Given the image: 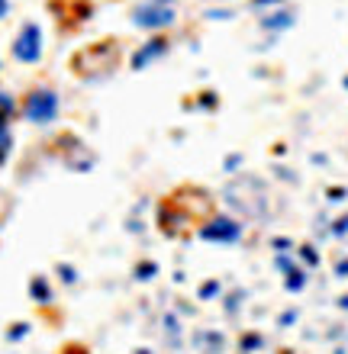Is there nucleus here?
I'll list each match as a JSON object with an SVG mask.
<instances>
[{
	"instance_id": "nucleus-15",
	"label": "nucleus",
	"mask_w": 348,
	"mask_h": 354,
	"mask_svg": "<svg viewBox=\"0 0 348 354\" xmlns=\"http://www.w3.org/2000/svg\"><path fill=\"white\" fill-rule=\"evenodd\" d=\"M55 270H58V277H62V283H77V270L71 268V264H65V261H62Z\"/></svg>"
},
{
	"instance_id": "nucleus-7",
	"label": "nucleus",
	"mask_w": 348,
	"mask_h": 354,
	"mask_svg": "<svg viewBox=\"0 0 348 354\" xmlns=\"http://www.w3.org/2000/svg\"><path fill=\"white\" fill-rule=\"evenodd\" d=\"M291 26H293L291 10H274V13L262 17V29H268V32H284V29H291Z\"/></svg>"
},
{
	"instance_id": "nucleus-6",
	"label": "nucleus",
	"mask_w": 348,
	"mask_h": 354,
	"mask_svg": "<svg viewBox=\"0 0 348 354\" xmlns=\"http://www.w3.org/2000/svg\"><path fill=\"white\" fill-rule=\"evenodd\" d=\"M29 299H33L36 306H48V303L55 299V290H52L46 274H36V277L29 280Z\"/></svg>"
},
{
	"instance_id": "nucleus-16",
	"label": "nucleus",
	"mask_w": 348,
	"mask_h": 354,
	"mask_svg": "<svg viewBox=\"0 0 348 354\" xmlns=\"http://www.w3.org/2000/svg\"><path fill=\"white\" fill-rule=\"evenodd\" d=\"M300 261L306 264V268H316V264H320V254L313 252V245H303L300 248Z\"/></svg>"
},
{
	"instance_id": "nucleus-9",
	"label": "nucleus",
	"mask_w": 348,
	"mask_h": 354,
	"mask_svg": "<svg viewBox=\"0 0 348 354\" xmlns=\"http://www.w3.org/2000/svg\"><path fill=\"white\" fill-rule=\"evenodd\" d=\"M17 113H19L17 97H13V93H7V91H0V122H10Z\"/></svg>"
},
{
	"instance_id": "nucleus-19",
	"label": "nucleus",
	"mask_w": 348,
	"mask_h": 354,
	"mask_svg": "<svg viewBox=\"0 0 348 354\" xmlns=\"http://www.w3.org/2000/svg\"><path fill=\"white\" fill-rule=\"evenodd\" d=\"M332 235H348V216H342L339 223L332 225Z\"/></svg>"
},
{
	"instance_id": "nucleus-18",
	"label": "nucleus",
	"mask_w": 348,
	"mask_h": 354,
	"mask_svg": "<svg viewBox=\"0 0 348 354\" xmlns=\"http://www.w3.org/2000/svg\"><path fill=\"white\" fill-rule=\"evenodd\" d=\"M239 165H242V155H229V158L223 161V168H226L229 174H235V168H239Z\"/></svg>"
},
{
	"instance_id": "nucleus-1",
	"label": "nucleus",
	"mask_w": 348,
	"mask_h": 354,
	"mask_svg": "<svg viewBox=\"0 0 348 354\" xmlns=\"http://www.w3.org/2000/svg\"><path fill=\"white\" fill-rule=\"evenodd\" d=\"M19 113H23V120L33 122V126H52L58 120V113H62V97H58L52 87L39 84L33 91H26L23 103H19Z\"/></svg>"
},
{
	"instance_id": "nucleus-21",
	"label": "nucleus",
	"mask_w": 348,
	"mask_h": 354,
	"mask_svg": "<svg viewBox=\"0 0 348 354\" xmlns=\"http://www.w3.org/2000/svg\"><path fill=\"white\" fill-rule=\"evenodd\" d=\"M284 0H252V7H281Z\"/></svg>"
},
{
	"instance_id": "nucleus-25",
	"label": "nucleus",
	"mask_w": 348,
	"mask_h": 354,
	"mask_svg": "<svg viewBox=\"0 0 348 354\" xmlns=\"http://www.w3.org/2000/svg\"><path fill=\"white\" fill-rule=\"evenodd\" d=\"M152 3H161V7H174L178 0H152Z\"/></svg>"
},
{
	"instance_id": "nucleus-20",
	"label": "nucleus",
	"mask_w": 348,
	"mask_h": 354,
	"mask_svg": "<svg viewBox=\"0 0 348 354\" xmlns=\"http://www.w3.org/2000/svg\"><path fill=\"white\" fill-rule=\"evenodd\" d=\"M181 322H178V316H171V313H168V316H165V328H168V332H174V335H178V332H181Z\"/></svg>"
},
{
	"instance_id": "nucleus-26",
	"label": "nucleus",
	"mask_w": 348,
	"mask_h": 354,
	"mask_svg": "<svg viewBox=\"0 0 348 354\" xmlns=\"http://www.w3.org/2000/svg\"><path fill=\"white\" fill-rule=\"evenodd\" d=\"M342 84H345V91H348V77H345V81H342Z\"/></svg>"
},
{
	"instance_id": "nucleus-23",
	"label": "nucleus",
	"mask_w": 348,
	"mask_h": 354,
	"mask_svg": "<svg viewBox=\"0 0 348 354\" xmlns=\"http://www.w3.org/2000/svg\"><path fill=\"white\" fill-rule=\"evenodd\" d=\"M329 200H345V187H332V190H329Z\"/></svg>"
},
{
	"instance_id": "nucleus-2",
	"label": "nucleus",
	"mask_w": 348,
	"mask_h": 354,
	"mask_svg": "<svg viewBox=\"0 0 348 354\" xmlns=\"http://www.w3.org/2000/svg\"><path fill=\"white\" fill-rule=\"evenodd\" d=\"M42 52H46V32H42L39 23L26 19V23L17 29L13 42H10V55L17 58L19 65H39V62H42Z\"/></svg>"
},
{
	"instance_id": "nucleus-24",
	"label": "nucleus",
	"mask_w": 348,
	"mask_h": 354,
	"mask_svg": "<svg viewBox=\"0 0 348 354\" xmlns=\"http://www.w3.org/2000/svg\"><path fill=\"white\" fill-rule=\"evenodd\" d=\"M10 17V0H0V19Z\"/></svg>"
},
{
	"instance_id": "nucleus-13",
	"label": "nucleus",
	"mask_w": 348,
	"mask_h": 354,
	"mask_svg": "<svg viewBox=\"0 0 348 354\" xmlns=\"http://www.w3.org/2000/svg\"><path fill=\"white\" fill-rule=\"evenodd\" d=\"M217 103H219L217 91H203L197 97V110H217Z\"/></svg>"
},
{
	"instance_id": "nucleus-14",
	"label": "nucleus",
	"mask_w": 348,
	"mask_h": 354,
	"mask_svg": "<svg viewBox=\"0 0 348 354\" xmlns=\"http://www.w3.org/2000/svg\"><path fill=\"white\" fill-rule=\"evenodd\" d=\"M29 335V322H17L13 328H7V342H23Z\"/></svg>"
},
{
	"instance_id": "nucleus-4",
	"label": "nucleus",
	"mask_w": 348,
	"mask_h": 354,
	"mask_svg": "<svg viewBox=\"0 0 348 354\" xmlns=\"http://www.w3.org/2000/svg\"><path fill=\"white\" fill-rule=\"evenodd\" d=\"M200 239L210 245H235L242 239V223L232 216H213L210 223L200 225Z\"/></svg>"
},
{
	"instance_id": "nucleus-8",
	"label": "nucleus",
	"mask_w": 348,
	"mask_h": 354,
	"mask_svg": "<svg viewBox=\"0 0 348 354\" xmlns=\"http://www.w3.org/2000/svg\"><path fill=\"white\" fill-rule=\"evenodd\" d=\"M10 155H13V129L10 122H0V168L7 165Z\"/></svg>"
},
{
	"instance_id": "nucleus-3",
	"label": "nucleus",
	"mask_w": 348,
	"mask_h": 354,
	"mask_svg": "<svg viewBox=\"0 0 348 354\" xmlns=\"http://www.w3.org/2000/svg\"><path fill=\"white\" fill-rule=\"evenodd\" d=\"M129 19L136 29H145L152 36H158L165 29H171L178 23V10L174 7H161V3H152V0H142L129 10Z\"/></svg>"
},
{
	"instance_id": "nucleus-11",
	"label": "nucleus",
	"mask_w": 348,
	"mask_h": 354,
	"mask_svg": "<svg viewBox=\"0 0 348 354\" xmlns=\"http://www.w3.org/2000/svg\"><path fill=\"white\" fill-rule=\"evenodd\" d=\"M284 287L291 290V293H300V290L306 287V270H303V268H293L291 274H284Z\"/></svg>"
},
{
	"instance_id": "nucleus-12",
	"label": "nucleus",
	"mask_w": 348,
	"mask_h": 354,
	"mask_svg": "<svg viewBox=\"0 0 348 354\" xmlns=\"http://www.w3.org/2000/svg\"><path fill=\"white\" fill-rule=\"evenodd\" d=\"M219 280H207V283H200V290H197V297L200 299H217L219 297Z\"/></svg>"
},
{
	"instance_id": "nucleus-5",
	"label": "nucleus",
	"mask_w": 348,
	"mask_h": 354,
	"mask_svg": "<svg viewBox=\"0 0 348 354\" xmlns=\"http://www.w3.org/2000/svg\"><path fill=\"white\" fill-rule=\"evenodd\" d=\"M168 48H171V39L168 36H149L129 55V68H132V71H145V68H152L155 62H161V58L168 55Z\"/></svg>"
},
{
	"instance_id": "nucleus-22",
	"label": "nucleus",
	"mask_w": 348,
	"mask_h": 354,
	"mask_svg": "<svg viewBox=\"0 0 348 354\" xmlns=\"http://www.w3.org/2000/svg\"><path fill=\"white\" fill-rule=\"evenodd\" d=\"M336 274H339V277H348V258L336 261Z\"/></svg>"
},
{
	"instance_id": "nucleus-17",
	"label": "nucleus",
	"mask_w": 348,
	"mask_h": 354,
	"mask_svg": "<svg viewBox=\"0 0 348 354\" xmlns=\"http://www.w3.org/2000/svg\"><path fill=\"white\" fill-rule=\"evenodd\" d=\"M264 338L262 335H242V351H255V348H262Z\"/></svg>"
},
{
	"instance_id": "nucleus-10",
	"label": "nucleus",
	"mask_w": 348,
	"mask_h": 354,
	"mask_svg": "<svg viewBox=\"0 0 348 354\" xmlns=\"http://www.w3.org/2000/svg\"><path fill=\"white\" fill-rule=\"evenodd\" d=\"M132 277L139 280V283H145V280H155V277H158V261H139L136 268H132Z\"/></svg>"
}]
</instances>
